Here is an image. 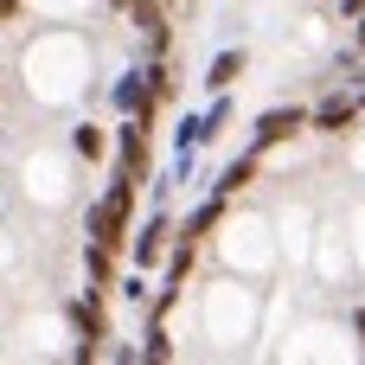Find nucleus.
<instances>
[{
	"mask_svg": "<svg viewBox=\"0 0 365 365\" xmlns=\"http://www.w3.org/2000/svg\"><path fill=\"white\" fill-rule=\"evenodd\" d=\"M225 205H231V199H218V192H205V199H199V212H192V218H186V225L173 231V237L199 250V244H205V237H212V231L225 225Z\"/></svg>",
	"mask_w": 365,
	"mask_h": 365,
	"instance_id": "8",
	"label": "nucleus"
},
{
	"mask_svg": "<svg viewBox=\"0 0 365 365\" xmlns=\"http://www.w3.org/2000/svg\"><path fill=\"white\" fill-rule=\"evenodd\" d=\"M19 6H26V0H0V19H13V13H19Z\"/></svg>",
	"mask_w": 365,
	"mask_h": 365,
	"instance_id": "18",
	"label": "nucleus"
},
{
	"mask_svg": "<svg viewBox=\"0 0 365 365\" xmlns=\"http://www.w3.org/2000/svg\"><path fill=\"white\" fill-rule=\"evenodd\" d=\"M128 218H135V180H109L103 192H96V205H90V244H103V250H122L128 244Z\"/></svg>",
	"mask_w": 365,
	"mask_h": 365,
	"instance_id": "1",
	"label": "nucleus"
},
{
	"mask_svg": "<svg viewBox=\"0 0 365 365\" xmlns=\"http://www.w3.org/2000/svg\"><path fill=\"white\" fill-rule=\"evenodd\" d=\"M109 103H115V115L122 122H154V83H148V64H128L115 83H109Z\"/></svg>",
	"mask_w": 365,
	"mask_h": 365,
	"instance_id": "4",
	"label": "nucleus"
},
{
	"mask_svg": "<svg viewBox=\"0 0 365 365\" xmlns=\"http://www.w3.org/2000/svg\"><path fill=\"white\" fill-rule=\"evenodd\" d=\"M64 314H71V327H77L83 340H103V295H90V289H83Z\"/></svg>",
	"mask_w": 365,
	"mask_h": 365,
	"instance_id": "11",
	"label": "nucleus"
},
{
	"mask_svg": "<svg viewBox=\"0 0 365 365\" xmlns=\"http://www.w3.org/2000/svg\"><path fill=\"white\" fill-rule=\"evenodd\" d=\"M302 135H308V103H276V109H263L250 122V154H276V148H289Z\"/></svg>",
	"mask_w": 365,
	"mask_h": 365,
	"instance_id": "2",
	"label": "nucleus"
},
{
	"mask_svg": "<svg viewBox=\"0 0 365 365\" xmlns=\"http://www.w3.org/2000/svg\"><path fill=\"white\" fill-rule=\"evenodd\" d=\"M225 128H231V96H212V103L199 109V141L212 148V141H218Z\"/></svg>",
	"mask_w": 365,
	"mask_h": 365,
	"instance_id": "12",
	"label": "nucleus"
},
{
	"mask_svg": "<svg viewBox=\"0 0 365 365\" xmlns=\"http://www.w3.org/2000/svg\"><path fill=\"white\" fill-rule=\"evenodd\" d=\"M173 231H180V225L167 218V205H154V212L135 225V237H128V263H135L141 276H148V269H160V263H167V244H173Z\"/></svg>",
	"mask_w": 365,
	"mask_h": 365,
	"instance_id": "3",
	"label": "nucleus"
},
{
	"mask_svg": "<svg viewBox=\"0 0 365 365\" xmlns=\"http://www.w3.org/2000/svg\"><path fill=\"white\" fill-rule=\"evenodd\" d=\"M244 64H250V51H244V45H225V51H212V64H205L199 90H205V96H231V83L244 77Z\"/></svg>",
	"mask_w": 365,
	"mask_h": 365,
	"instance_id": "7",
	"label": "nucleus"
},
{
	"mask_svg": "<svg viewBox=\"0 0 365 365\" xmlns=\"http://www.w3.org/2000/svg\"><path fill=\"white\" fill-rule=\"evenodd\" d=\"M257 173H263V154H237V160L212 180V192H218V199H237L244 186H257Z\"/></svg>",
	"mask_w": 365,
	"mask_h": 365,
	"instance_id": "9",
	"label": "nucleus"
},
{
	"mask_svg": "<svg viewBox=\"0 0 365 365\" xmlns=\"http://www.w3.org/2000/svg\"><path fill=\"white\" fill-rule=\"evenodd\" d=\"M71 154H77L83 167H96V160L109 154V128H96V122H77V128H71Z\"/></svg>",
	"mask_w": 365,
	"mask_h": 365,
	"instance_id": "10",
	"label": "nucleus"
},
{
	"mask_svg": "<svg viewBox=\"0 0 365 365\" xmlns=\"http://www.w3.org/2000/svg\"><path fill=\"white\" fill-rule=\"evenodd\" d=\"M353 51H359V58H365V13H359V19H353Z\"/></svg>",
	"mask_w": 365,
	"mask_h": 365,
	"instance_id": "17",
	"label": "nucleus"
},
{
	"mask_svg": "<svg viewBox=\"0 0 365 365\" xmlns=\"http://www.w3.org/2000/svg\"><path fill=\"white\" fill-rule=\"evenodd\" d=\"M346 90H353V103H359V115H365V71H353V83H346Z\"/></svg>",
	"mask_w": 365,
	"mask_h": 365,
	"instance_id": "16",
	"label": "nucleus"
},
{
	"mask_svg": "<svg viewBox=\"0 0 365 365\" xmlns=\"http://www.w3.org/2000/svg\"><path fill=\"white\" fill-rule=\"evenodd\" d=\"M167 6H186V0H167Z\"/></svg>",
	"mask_w": 365,
	"mask_h": 365,
	"instance_id": "21",
	"label": "nucleus"
},
{
	"mask_svg": "<svg viewBox=\"0 0 365 365\" xmlns=\"http://www.w3.org/2000/svg\"><path fill=\"white\" fill-rule=\"evenodd\" d=\"M334 13H340V19L353 26V19H359V13H365V0H334Z\"/></svg>",
	"mask_w": 365,
	"mask_h": 365,
	"instance_id": "15",
	"label": "nucleus"
},
{
	"mask_svg": "<svg viewBox=\"0 0 365 365\" xmlns=\"http://www.w3.org/2000/svg\"><path fill=\"white\" fill-rule=\"evenodd\" d=\"M327 6H334V0H327Z\"/></svg>",
	"mask_w": 365,
	"mask_h": 365,
	"instance_id": "22",
	"label": "nucleus"
},
{
	"mask_svg": "<svg viewBox=\"0 0 365 365\" xmlns=\"http://www.w3.org/2000/svg\"><path fill=\"white\" fill-rule=\"evenodd\" d=\"M122 295H128V302H148V276H141V269H135V276H128V282H122Z\"/></svg>",
	"mask_w": 365,
	"mask_h": 365,
	"instance_id": "14",
	"label": "nucleus"
},
{
	"mask_svg": "<svg viewBox=\"0 0 365 365\" xmlns=\"http://www.w3.org/2000/svg\"><path fill=\"white\" fill-rule=\"evenodd\" d=\"M83 269H90V295H103V289H109V269H115V250L83 244Z\"/></svg>",
	"mask_w": 365,
	"mask_h": 365,
	"instance_id": "13",
	"label": "nucleus"
},
{
	"mask_svg": "<svg viewBox=\"0 0 365 365\" xmlns=\"http://www.w3.org/2000/svg\"><path fill=\"white\" fill-rule=\"evenodd\" d=\"M115 365H135V346H115Z\"/></svg>",
	"mask_w": 365,
	"mask_h": 365,
	"instance_id": "19",
	"label": "nucleus"
},
{
	"mask_svg": "<svg viewBox=\"0 0 365 365\" xmlns=\"http://www.w3.org/2000/svg\"><path fill=\"white\" fill-rule=\"evenodd\" d=\"M103 6H109V13H128V0H103Z\"/></svg>",
	"mask_w": 365,
	"mask_h": 365,
	"instance_id": "20",
	"label": "nucleus"
},
{
	"mask_svg": "<svg viewBox=\"0 0 365 365\" xmlns=\"http://www.w3.org/2000/svg\"><path fill=\"white\" fill-rule=\"evenodd\" d=\"M353 122H359V103H353L346 83H327V90L308 103V135H346Z\"/></svg>",
	"mask_w": 365,
	"mask_h": 365,
	"instance_id": "5",
	"label": "nucleus"
},
{
	"mask_svg": "<svg viewBox=\"0 0 365 365\" xmlns=\"http://www.w3.org/2000/svg\"><path fill=\"white\" fill-rule=\"evenodd\" d=\"M109 148H115V173L141 186V180H148V160H154V154H148V122H122Z\"/></svg>",
	"mask_w": 365,
	"mask_h": 365,
	"instance_id": "6",
	"label": "nucleus"
}]
</instances>
